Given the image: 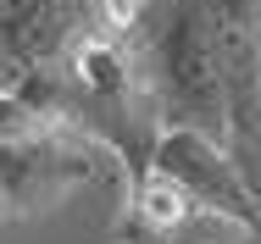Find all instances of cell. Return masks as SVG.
<instances>
[{"instance_id":"4","label":"cell","mask_w":261,"mask_h":244,"mask_svg":"<svg viewBox=\"0 0 261 244\" xmlns=\"http://www.w3.org/2000/svg\"><path fill=\"white\" fill-rule=\"evenodd\" d=\"M89 28H100L95 0H0V84L28 67H67Z\"/></svg>"},{"instance_id":"1","label":"cell","mask_w":261,"mask_h":244,"mask_svg":"<svg viewBox=\"0 0 261 244\" xmlns=\"http://www.w3.org/2000/svg\"><path fill=\"white\" fill-rule=\"evenodd\" d=\"M122 39L161 111V128H200L228 139V84L211 0H145Z\"/></svg>"},{"instance_id":"5","label":"cell","mask_w":261,"mask_h":244,"mask_svg":"<svg viewBox=\"0 0 261 244\" xmlns=\"http://www.w3.org/2000/svg\"><path fill=\"white\" fill-rule=\"evenodd\" d=\"M56 122L34 105V100L22 95V89H11V84H0V145H22V139H39V133H50Z\"/></svg>"},{"instance_id":"2","label":"cell","mask_w":261,"mask_h":244,"mask_svg":"<svg viewBox=\"0 0 261 244\" xmlns=\"http://www.w3.org/2000/svg\"><path fill=\"white\" fill-rule=\"evenodd\" d=\"M222 84H228V155L261 200V0H211Z\"/></svg>"},{"instance_id":"3","label":"cell","mask_w":261,"mask_h":244,"mask_svg":"<svg viewBox=\"0 0 261 244\" xmlns=\"http://www.w3.org/2000/svg\"><path fill=\"white\" fill-rule=\"evenodd\" d=\"M150 167H161L167 178H178L211 222H228L250 244H261V200L250 195L245 172L233 167V155H228L222 139H211L200 128H161Z\"/></svg>"},{"instance_id":"7","label":"cell","mask_w":261,"mask_h":244,"mask_svg":"<svg viewBox=\"0 0 261 244\" xmlns=\"http://www.w3.org/2000/svg\"><path fill=\"white\" fill-rule=\"evenodd\" d=\"M0 222H11V216H6V195H0Z\"/></svg>"},{"instance_id":"6","label":"cell","mask_w":261,"mask_h":244,"mask_svg":"<svg viewBox=\"0 0 261 244\" xmlns=\"http://www.w3.org/2000/svg\"><path fill=\"white\" fill-rule=\"evenodd\" d=\"M139 6H145V0H95V17H100L106 34H128L134 17H139Z\"/></svg>"}]
</instances>
